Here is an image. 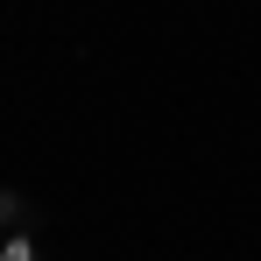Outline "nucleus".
<instances>
[{"instance_id":"f257e3e1","label":"nucleus","mask_w":261,"mask_h":261,"mask_svg":"<svg viewBox=\"0 0 261 261\" xmlns=\"http://www.w3.org/2000/svg\"><path fill=\"white\" fill-rule=\"evenodd\" d=\"M29 226H36L29 191H21V184H0V233H29Z\"/></svg>"},{"instance_id":"f03ea898","label":"nucleus","mask_w":261,"mask_h":261,"mask_svg":"<svg viewBox=\"0 0 261 261\" xmlns=\"http://www.w3.org/2000/svg\"><path fill=\"white\" fill-rule=\"evenodd\" d=\"M0 261H43V240L36 233H0Z\"/></svg>"}]
</instances>
